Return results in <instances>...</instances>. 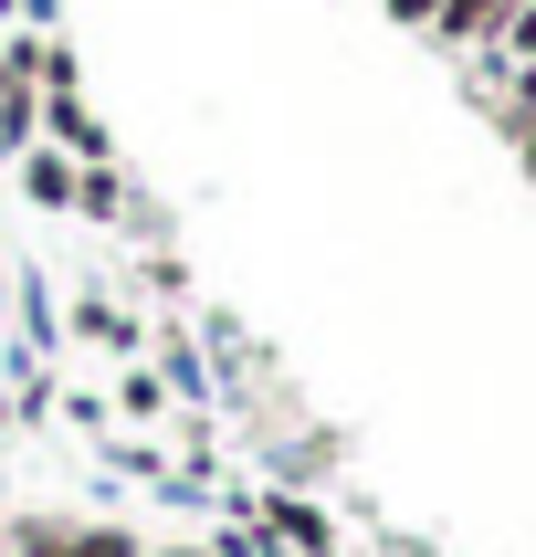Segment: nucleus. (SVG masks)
I'll return each instance as SVG.
<instances>
[{
	"label": "nucleus",
	"mask_w": 536,
	"mask_h": 557,
	"mask_svg": "<svg viewBox=\"0 0 536 557\" xmlns=\"http://www.w3.org/2000/svg\"><path fill=\"white\" fill-rule=\"evenodd\" d=\"M504 22H515V0H441V11H432V42H441V53H495Z\"/></svg>",
	"instance_id": "1"
},
{
	"label": "nucleus",
	"mask_w": 536,
	"mask_h": 557,
	"mask_svg": "<svg viewBox=\"0 0 536 557\" xmlns=\"http://www.w3.org/2000/svg\"><path fill=\"white\" fill-rule=\"evenodd\" d=\"M74 180H85V158H63L53 137L22 148V200H32V211H74Z\"/></svg>",
	"instance_id": "2"
},
{
	"label": "nucleus",
	"mask_w": 536,
	"mask_h": 557,
	"mask_svg": "<svg viewBox=\"0 0 536 557\" xmlns=\"http://www.w3.org/2000/svg\"><path fill=\"white\" fill-rule=\"evenodd\" d=\"M263 527H274L284 547H306V557H337V527H326L306 495H263Z\"/></svg>",
	"instance_id": "3"
},
{
	"label": "nucleus",
	"mask_w": 536,
	"mask_h": 557,
	"mask_svg": "<svg viewBox=\"0 0 536 557\" xmlns=\"http://www.w3.org/2000/svg\"><path fill=\"white\" fill-rule=\"evenodd\" d=\"M74 211H85V221H126V180L105 169V158H95L85 180H74Z\"/></svg>",
	"instance_id": "4"
},
{
	"label": "nucleus",
	"mask_w": 536,
	"mask_h": 557,
	"mask_svg": "<svg viewBox=\"0 0 536 557\" xmlns=\"http://www.w3.org/2000/svg\"><path fill=\"white\" fill-rule=\"evenodd\" d=\"M495 85H504V95H495V126H504V137H515V126L536 116V63H504Z\"/></svg>",
	"instance_id": "5"
},
{
	"label": "nucleus",
	"mask_w": 536,
	"mask_h": 557,
	"mask_svg": "<svg viewBox=\"0 0 536 557\" xmlns=\"http://www.w3.org/2000/svg\"><path fill=\"white\" fill-rule=\"evenodd\" d=\"M484 74H504V63H536V0H515V22H504V42L495 53H473Z\"/></svg>",
	"instance_id": "6"
},
{
	"label": "nucleus",
	"mask_w": 536,
	"mask_h": 557,
	"mask_svg": "<svg viewBox=\"0 0 536 557\" xmlns=\"http://www.w3.org/2000/svg\"><path fill=\"white\" fill-rule=\"evenodd\" d=\"M53 557H137V527H63Z\"/></svg>",
	"instance_id": "7"
},
{
	"label": "nucleus",
	"mask_w": 536,
	"mask_h": 557,
	"mask_svg": "<svg viewBox=\"0 0 536 557\" xmlns=\"http://www.w3.org/2000/svg\"><path fill=\"white\" fill-rule=\"evenodd\" d=\"M116 410H126V421H158V410H169V379H148V369H126V389H116Z\"/></svg>",
	"instance_id": "8"
},
{
	"label": "nucleus",
	"mask_w": 536,
	"mask_h": 557,
	"mask_svg": "<svg viewBox=\"0 0 536 557\" xmlns=\"http://www.w3.org/2000/svg\"><path fill=\"white\" fill-rule=\"evenodd\" d=\"M432 11H441V0H389V22H400V32H432Z\"/></svg>",
	"instance_id": "9"
},
{
	"label": "nucleus",
	"mask_w": 536,
	"mask_h": 557,
	"mask_svg": "<svg viewBox=\"0 0 536 557\" xmlns=\"http://www.w3.org/2000/svg\"><path fill=\"white\" fill-rule=\"evenodd\" d=\"M515 169H526V180H536V116L515 126Z\"/></svg>",
	"instance_id": "10"
},
{
	"label": "nucleus",
	"mask_w": 536,
	"mask_h": 557,
	"mask_svg": "<svg viewBox=\"0 0 536 557\" xmlns=\"http://www.w3.org/2000/svg\"><path fill=\"white\" fill-rule=\"evenodd\" d=\"M137 557H211V547H137Z\"/></svg>",
	"instance_id": "11"
},
{
	"label": "nucleus",
	"mask_w": 536,
	"mask_h": 557,
	"mask_svg": "<svg viewBox=\"0 0 536 557\" xmlns=\"http://www.w3.org/2000/svg\"><path fill=\"white\" fill-rule=\"evenodd\" d=\"M0 547H11V527H0Z\"/></svg>",
	"instance_id": "12"
},
{
	"label": "nucleus",
	"mask_w": 536,
	"mask_h": 557,
	"mask_svg": "<svg viewBox=\"0 0 536 557\" xmlns=\"http://www.w3.org/2000/svg\"><path fill=\"white\" fill-rule=\"evenodd\" d=\"M0 557H11V547H0Z\"/></svg>",
	"instance_id": "13"
}]
</instances>
